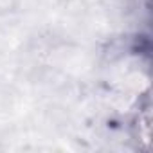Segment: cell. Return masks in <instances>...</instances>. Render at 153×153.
Listing matches in <instances>:
<instances>
[{"instance_id":"cell-1","label":"cell","mask_w":153,"mask_h":153,"mask_svg":"<svg viewBox=\"0 0 153 153\" xmlns=\"http://www.w3.org/2000/svg\"><path fill=\"white\" fill-rule=\"evenodd\" d=\"M133 131H135V139L144 142V149L149 148V131H151V112H149V105H146L144 108L139 110V114L133 119Z\"/></svg>"},{"instance_id":"cell-2","label":"cell","mask_w":153,"mask_h":153,"mask_svg":"<svg viewBox=\"0 0 153 153\" xmlns=\"http://www.w3.org/2000/svg\"><path fill=\"white\" fill-rule=\"evenodd\" d=\"M22 0H0V16H6L11 13H16Z\"/></svg>"},{"instance_id":"cell-3","label":"cell","mask_w":153,"mask_h":153,"mask_svg":"<svg viewBox=\"0 0 153 153\" xmlns=\"http://www.w3.org/2000/svg\"><path fill=\"white\" fill-rule=\"evenodd\" d=\"M0 149H2V146H0Z\"/></svg>"}]
</instances>
